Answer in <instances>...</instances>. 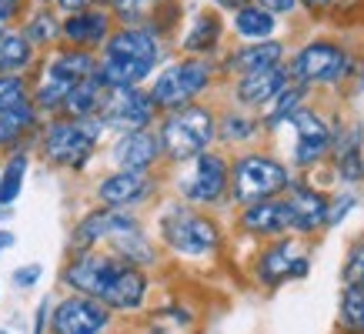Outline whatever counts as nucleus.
<instances>
[{
    "instance_id": "nucleus-11",
    "label": "nucleus",
    "mask_w": 364,
    "mask_h": 334,
    "mask_svg": "<svg viewBox=\"0 0 364 334\" xmlns=\"http://www.w3.org/2000/svg\"><path fill=\"white\" fill-rule=\"evenodd\" d=\"M157 114V104L151 97V90L141 87H111L104 111H100V124H107L114 131H147Z\"/></svg>"
},
{
    "instance_id": "nucleus-32",
    "label": "nucleus",
    "mask_w": 364,
    "mask_h": 334,
    "mask_svg": "<svg viewBox=\"0 0 364 334\" xmlns=\"http://www.w3.org/2000/svg\"><path fill=\"white\" fill-rule=\"evenodd\" d=\"M31 124H33V111L27 104H17L11 111H0V141H14Z\"/></svg>"
},
{
    "instance_id": "nucleus-18",
    "label": "nucleus",
    "mask_w": 364,
    "mask_h": 334,
    "mask_svg": "<svg viewBox=\"0 0 364 334\" xmlns=\"http://www.w3.org/2000/svg\"><path fill=\"white\" fill-rule=\"evenodd\" d=\"M287 64V50L281 41H257V44H244L237 47L234 54H228V60L221 64L224 74H234V77H244V74H254V70H267V67Z\"/></svg>"
},
{
    "instance_id": "nucleus-4",
    "label": "nucleus",
    "mask_w": 364,
    "mask_h": 334,
    "mask_svg": "<svg viewBox=\"0 0 364 334\" xmlns=\"http://www.w3.org/2000/svg\"><path fill=\"white\" fill-rule=\"evenodd\" d=\"M287 70H291V80L308 84V87L311 84L334 87V84H344L348 77L361 74V70H358V57L344 44L331 41V37H314V41H308L298 54L287 60Z\"/></svg>"
},
{
    "instance_id": "nucleus-29",
    "label": "nucleus",
    "mask_w": 364,
    "mask_h": 334,
    "mask_svg": "<svg viewBox=\"0 0 364 334\" xmlns=\"http://www.w3.org/2000/svg\"><path fill=\"white\" fill-rule=\"evenodd\" d=\"M264 127V121H257L254 114L247 111H228L218 121V134H221V141L228 144H241V141H254V134Z\"/></svg>"
},
{
    "instance_id": "nucleus-38",
    "label": "nucleus",
    "mask_w": 364,
    "mask_h": 334,
    "mask_svg": "<svg viewBox=\"0 0 364 334\" xmlns=\"http://www.w3.org/2000/svg\"><path fill=\"white\" fill-rule=\"evenodd\" d=\"M257 7H264V11H271L274 17H291V14L301 7V0H254Z\"/></svg>"
},
{
    "instance_id": "nucleus-20",
    "label": "nucleus",
    "mask_w": 364,
    "mask_h": 334,
    "mask_svg": "<svg viewBox=\"0 0 364 334\" xmlns=\"http://www.w3.org/2000/svg\"><path fill=\"white\" fill-rule=\"evenodd\" d=\"M161 154H164L161 137L151 131H127L114 144V161H117L121 171H151V164Z\"/></svg>"
},
{
    "instance_id": "nucleus-7",
    "label": "nucleus",
    "mask_w": 364,
    "mask_h": 334,
    "mask_svg": "<svg viewBox=\"0 0 364 334\" xmlns=\"http://www.w3.org/2000/svg\"><path fill=\"white\" fill-rule=\"evenodd\" d=\"M161 237L181 257H208L221 247V227L194 204H174L161 214Z\"/></svg>"
},
{
    "instance_id": "nucleus-45",
    "label": "nucleus",
    "mask_w": 364,
    "mask_h": 334,
    "mask_svg": "<svg viewBox=\"0 0 364 334\" xmlns=\"http://www.w3.org/2000/svg\"><path fill=\"white\" fill-rule=\"evenodd\" d=\"M0 334H7V331H4V328H0Z\"/></svg>"
},
{
    "instance_id": "nucleus-25",
    "label": "nucleus",
    "mask_w": 364,
    "mask_h": 334,
    "mask_svg": "<svg viewBox=\"0 0 364 334\" xmlns=\"http://www.w3.org/2000/svg\"><path fill=\"white\" fill-rule=\"evenodd\" d=\"M107 84H104V77L100 74H94L90 80H84V84H77V87L70 90V97H67V114L74 117V121H94L97 117L100 121V111H104V100H107Z\"/></svg>"
},
{
    "instance_id": "nucleus-36",
    "label": "nucleus",
    "mask_w": 364,
    "mask_h": 334,
    "mask_svg": "<svg viewBox=\"0 0 364 334\" xmlns=\"http://www.w3.org/2000/svg\"><path fill=\"white\" fill-rule=\"evenodd\" d=\"M364 278V237L354 241L351 251H348V261H344V284Z\"/></svg>"
},
{
    "instance_id": "nucleus-21",
    "label": "nucleus",
    "mask_w": 364,
    "mask_h": 334,
    "mask_svg": "<svg viewBox=\"0 0 364 334\" xmlns=\"http://www.w3.org/2000/svg\"><path fill=\"white\" fill-rule=\"evenodd\" d=\"M64 37L77 50L104 47L111 41V14L104 11H77L64 21Z\"/></svg>"
},
{
    "instance_id": "nucleus-17",
    "label": "nucleus",
    "mask_w": 364,
    "mask_h": 334,
    "mask_svg": "<svg viewBox=\"0 0 364 334\" xmlns=\"http://www.w3.org/2000/svg\"><path fill=\"white\" fill-rule=\"evenodd\" d=\"M237 221H241V231H247L251 237L277 241V237L291 234V214H287L284 198H271L261 204H251V208H241Z\"/></svg>"
},
{
    "instance_id": "nucleus-37",
    "label": "nucleus",
    "mask_w": 364,
    "mask_h": 334,
    "mask_svg": "<svg viewBox=\"0 0 364 334\" xmlns=\"http://www.w3.org/2000/svg\"><path fill=\"white\" fill-rule=\"evenodd\" d=\"M354 204H358V194H351V190H344V194L331 198V211H328V227L341 224V221H344V214L351 211Z\"/></svg>"
},
{
    "instance_id": "nucleus-2",
    "label": "nucleus",
    "mask_w": 364,
    "mask_h": 334,
    "mask_svg": "<svg viewBox=\"0 0 364 334\" xmlns=\"http://www.w3.org/2000/svg\"><path fill=\"white\" fill-rule=\"evenodd\" d=\"M161 60V41L147 23H131L111 33L104 44V60L97 74L107 87H137Z\"/></svg>"
},
{
    "instance_id": "nucleus-19",
    "label": "nucleus",
    "mask_w": 364,
    "mask_h": 334,
    "mask_svg": "<svg viewBox=\"0 0 364 334\" xmlns=\"http://www.w3.org/2000/svg\"><path fill=\"white\" fill-rule=\"evenodd\" d=\"M334 167H338V178L344 184H358L364 181V131L361 124L351 127H338L334 131Z\"/></svg>"
},
{
    "instance_id": "nucleus-27",
    "label": "nucleus",
    "mask_w": 364,
    "mask_h": 334,
    "mask_svg": "<svg viewBox=\"0 0 364 334\" xmlns=\"http://www.w3.org/2000/svg\"><path fill=\"white\" fill-rule=\"evenodd\" d=\"M308 84H298V80H291L281 94H277L271 104H267V114H264V127L267 131H277V127H284L294 114L304 107V100H308Z\"/></svg>"
},
{
    "instance_id": "nucleus-39",
    "label": "nucleus",
    "mask_w": 364,
    "mask_h": 334,
    "mask_svg": "<svg viewBox=\"0 0 364 334\" xmlns=\"http://www.w3.org/2000/svg\"><path fill=\"white\" fill-rule=\"evenodd\" d=\"M301 7L308 14H314V17H324V14H334L338 0H301Z\"/></svg>"
},
{
    "instance_id": "nucleus-16",
    "label": "nucleus",
    "mask_w": 364,
    "mask_h": 334,
    "mask_svg": "<svg viewBox=\"0 0 364 334\" xmlns=\"http://www.w3.org/2000/svg\"><path fill=\"white\" fill-rule=\"evenodd\" d=\"M154 178H151V171H117L111 178L100 181V200L107 204V208H134V204H144V200L154 194Z\"/></svg>"
},
{
    "instance_id": "nucleus-26",
    "label": "nucleus",
    "mask_w": 364,
    "mask_h": 334,
    "mask_svg": "<svg viewBox=\"0 0 364 334\" xmlns=\"http://www.w3.org/2000/svg\"><path fill=\"white\" fill-rule=\"evenodd\" d=\"M231 27L234 33L241 37L244 44H257V41H274L277 33V17L257 4H247L241 11H234L231 17Z\"/></svg>"
},
{
    "instance_id": "nucleus-22",
    "label": "nucleus",
    "mask_w": 364,
    "mask_h": 334,
    "mask_svg": "<svg viewBox=\"0 0 364 334\" xmlns=\"http://www.w3.org/2000/svg\"><path fill=\"white\" fill-rule=\"evenodd\" d=\"M131 227H137V221H134L131 214L117 211V208H107V211H97L90 214L87 221L77 227V234H74V247L77 251H84V247L97 244V241H111V237H117V234L131 231Z\"/></svg>"
},
{
    "instance_id": "nucleus-30",
    "label": "nucleus",
    "mask_w": 364,
    "mask_h": 334,
    "mask_svg": "<svg viewBox=\"0 0 364 334\" xmlns=\"http://www.w3.org/2000/svg\"><path fill=\"white\" fill-rule=\"evenodd\" d=\"M341 328L348 334H364V278L344 284V291H341Z\"/></svg>"
},
{
    "instance_id": "nucleus-14",
    "label": "nucleus",
    "mask_w": 364,
    "mask_h": 334,
    "mask_svg": "<svg viewBox=\"0 0 364 334\" xmlns=\"http://www.w3.org/2000/svg\"><path fill=\"white\" fill-rule=\"evenodd\" d=\"M284 204L291 214V234L308 237L318 234L321 227H328V211H331V198L321 194L318 188H311L304 181H291V188L284 190Z\"/></svg>"
},
{
    "instance_id": "nucleus-13",
    "label": "nucleus",
    "mask_w": 364,
    "mask_h": 334,
    "mask_svg": "<svg viewBox=\"0 0 364 334\" xmlns=\"http://www.w3.org/2000/svg\"><path fill=\"white\" fill-rule=\"evenodd\" d=\"M287 124L294 127V164L298 167H314L318 161H324V157L331 154L334 127L318 111L301 107Z\"/></svg>"
},
{
    "instance_id": "nucleus-5",
    "label": "nucleus",
    "mask_w": 364,
    "mask_h": 334,
    "mask_svg": "<svg viewBox=\"0 0 364 334\" xmlns=\"http://www.w3.org/2000/svg\"><path fill=\"white\" fill-rule=\"evenodd\" d=\"M210 80H214V60L210 57H184V60H177V64L164 67L157 74L151 97H154L157 111L171 114L198 104L208 94Z\"/></svg>"
},
{
    "instance_id": "nucleus-15",
    "label": "nucleus",
    "mask_w": 364,
    "mask_h": 334,
    "mask_svg": "<svg viewBox=\"0 0 364 334\" xmlns=\"http://www.w3.org/2000/svg\"><path fill=\"white\" fill-rule=\"evenodd\" d=\"M287 84H291V70H287V64L267 67V70H254V74L234 77V100L241 104L244 111L267 107Z\"/></svg>"
},
{
    "instance_id": "nucleus-12",
    "label": "nucleus",
    "mask_w": 364,
    "mask_h": 334,
    "mask_svg": "<svg viewBox=\"0 0 364 334\" xmlns=\"http://www.w3.org/2000/svg\"><path fill=\"white\" fill-rule=\"evenodd\" d=\"M107 324H111V308L87 294L67 298L50 314V334H104Z\"/></svg>"
},
{
    "instance_id": "nucleus-31",
    "label": "nucleus",
    "mask_w": 364,
    "mask_h": 334,
    "mask_svg": "<svg viewBox=\"0 0 364 334\" xmlns=\"http://www.w3.org/2000/svg\"><path fill=\"white\" fill-rule=\"evenodd\" d=\"M31 41L23 33H4L0 37V74H14L31 64Z\"/></svg>"
},
{
    "instance_id": "nucleus-42",
    "label": "nucleus",
    "mask_w": 364,
    "mask_h": 334,
    "mask_svg": "<svg viewBox=\"0 0 364 334\" xmlns=\"http://www.w3.org/2000/svg\"><path fill=\"white\" fill-rule=\"evenodd\" d=\"M247 4H254V0H218V7H224V11H241Z\"/></svg>"
},
{
    "instance_id": "nucleus-10",
    "label": "nucleus",
    "mask_w": 364,
    "mask_h": 334,
    "mask_svg": "<svg viewBox=\"0 0 364 334\" xmlns=\"http://www.w3.org/2000/svg\"><path fill=\"white\" fill-rule=\"evenodd\" d=\"M308 251L304 244L298 241V234L294 237H277L271 244L257 254L254 261V278L261 281L264 288H281L284 281H298L308 274Z\"/></svg>"
},
{
    "instance_id": "nucleus-40",
    "label": "nucleus",
    "mask_w": 364,
    "mask_h": 334,
    "mask_svg": "<svg viewBox=\"0 0 364 334\" xmlns=\"http://www.w3.org/2000/svg\"><path fill=\"white\" fill-rule=\"evenodd\" d=\"M57 4H60V7H64V11L77 14V11H90V7H94V4H97V0H57Z\"/></svg>"
},
{
    "instance_id": "nucleus-44",
    "label": "nucleus",
    "mask_w": 364,
    "mask_h": 334,
    "mask_svg": "<svg viewBox=\"0 0 364 334\" xmlns=\"http://www.w3.org/2000/svg\"><path fill=\"white\" fill-rule=\"evenodd\" d=\"M0 7H7V11H14V7H17V0H0Z\"/></svg>"
},
{
    "instance_id": "nucleus-28",
    "label": "nucleus",
    "mask_w": 364,
    "mask_h": 334,
    "mask_svg": "<svg viewBox=\"0 0 364 334\" xmlns=\"http://www.w3.org/2000/svg\"><path fill=\"white\" fill-rule=\"evenodd\" d=\"M111 244L114 251L111 254H117L121 261H127V264L134 267H147V264H154V247H151V241L141 234V227H131V231H124L117 234V237H111Z\"/></svg>"
},
{
    "instance_id": "nucleus-34",
    "label": "nucleus",
    "mask_w": 364,
    "mask_h": 334,
    "mask_svg": "<svg viewBox=\"0 0 364 334\" xmlns=\"http://www.w3.org/2000/svg\"><path fill=\"white\" fill-rule=\"evenodd\" d=\"M57 21L50 17V14H37V17H31V23H27V31H23V37L31 41V44H50L57 37Z\"/></svg>"
},
{
    "instance_id": "nucleus-3",
    "label": "nucleus",
    "mask_w": 364,
    "mask_h": 334,
    "mask_svg": "<svg viewBox=\"0 0 364 334\" xmlns=\"http://www.w3.org/2000/svg\"><path fill=\"white\" fill-rule=\"evenodd\" d=\"M218 134V117L210 114V107L204 104H191L181 111H171L161 124V147L164 157L174 164H188L194 157H200L204 151H210V141Z\"/></svg>"
},
{
    "instance_id": "nucleus-41",
    "label": "nucleus",
    "mask_w": 364,
    "mask_h": 334,
    "mask_svg": "<svg viewBox=\"0 0 364 334\" xmlns=\"http://www.w3.org/2000/svg\"><path fill=\"white\" fill-rule=\"evenodd\" d=\"M37 274H41V267L33 264V267H21V271H17V284H33V281H37Z\"/></svg>"
},
{
    "instance_id": "nucleus-33",
    "label": "nucleus",
    "mask_w": 364,
    "mask_h": 334,
    "mask_svg": "<svg viewBox=\"0 0 364 334\" xmlns=\"http://www.w3.org/2000/svg\"><path fill=\"white\" fill-rule=\"evenodd\" d=\"M23 167H27V157L17 154L7 164L4 178H0V204H11L17 194H21V184H23Z\"/></svg>"
},
{
    "instance_id": "nucleus-43",
    "label": "nucleus",
    "mask_w": 364,
    "mask_h": 334,
    "mask_svg": "<svg viewBox=\"0 0 364 334\" xmlns=\"http://www.w3.org/2000/svg\"><path fill=\"white\" fill-rule=\"evenodd\" d=\"M7 17H11V11H7V7H0V37L7 33Z\"/></svg>"
},
{
    "instance_id": "nucleus-23",
    "label": "nucleus",
    "mask_w": 364,
    "mask_h": 334,
    "mask_svg": "<svg viewBox=\"0 0 364 334\" xmlns=\"http://www.w3.org/2000/svg\"><path fill=\"white\" fill-rule=\"evenodd\" d=\"M97 60L90 57V50H64V54L50 57V64H47V80L50 84H60V87L74 90L77 84L90 80L97 74Z\"/></svg>"
},
{
    "instance_id": "nucleus-46",
    "label": "nucleus",
    "mask_w": 364,
    "mask_h": 334,
    "mask_svg": "<svg viewBox=\"0 0 364 334\" xmlns=\"http://www.w3.org/2000/svg\"><path fill=\"white\" fill-rule=\"evenodd\" d=\"M44 4H47V0H44Z\"/></svg>"
},
{
    "instance_id": "nucleus-8",
    "label": "nucleus",
    "mask_w": 364,
    "mask_h": 334,
    "mask_svg": "<svg viewBox=\"0 0 364 334\" xmlns=\"http://www.w3.org/2000/svg\"><path fill=\"white\" fill-rule=\"evenodd\" d=\"M181 194L194 208H214L231 194V161L218 151H204L191 161V174L181 184Z\"/></svg>"
},
{
    "instance_id": "nucleus-24",
    "label": "nucleus",
    "mask_w": 364,
    "mask_h": 334,
    "mask_svg": "<svg viewBox=\"0 0 364 334\" xmlns=\"http://www.w3.org/2000/svg\"><path fill=\"white\" fill-rule=\"evenodd\" d=\"M221 37H224V21L218 11H200L194 21H191L188 33H184V54L188 57H210L218 47H221Z\"/></svg>"
},
{
    "instance_id": "nucleus-35",
    "label": "nucleus",
    "mask_w": 364,
    "mask_h": 334,
    "mask_svg": "<svg viewBox=\"0 0 364 334\" xmlns=\"http://www.w3.org/2000/svg\"><path fill=\"white\" fill-rule=\"evenodd\" d=\"M23 104V80L14 74H0V111H11Z\"/></svg>"
},
{
    "instance_id": "nucleus-6",
    "label": "nucleus",
    "mask_w": 364,
    "mask_h": 334,
    "mask_svg": "<svg viewBox=\"0 0 364 334\" xmlns=\"http://www.w3.org/2000/svg\"><path fill=\"white\" fill-rule=\"evenodd\" d=\"M291 188V174L287 167L271 154H261V151H247L231 164V198L241 204V208H251V204H261V200H271L277 194H284Z\"/></svg>"
},
{
    "instance_id": "nucleus-9",
    "label": "nucleus",
    "mask_w": 364,
    "mask_h": 334,
    "mask_svg": "<svg viewBox=\"0 0 364 334\" xmlns=\"http://www.w3.org/2000/svg\"><path fill=\"white\" fill-rule=\"evenodd\" d=\"M100 121H57L44 134V154L60 167H80L97 144Z\"/></svg>"
},
{
    "instance_id": "nucleus-1",
    "label": "nucleus",
    "mask_w": 364,
    "mask_h": 334,
    "mask_svg": "<svg viewBox=\"0 0 364 334\" xmlns=\"http://www.w3.org/2000/svg\"><path fill=\"white\" fill-rule=\"evenodd\" d=\"M64 281L77 294L104 301L111 311H137L147 298V274L117 254H94L84 251L64 271Z\"/></svg>"
}]
</instances>
